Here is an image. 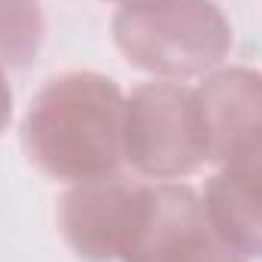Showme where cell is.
Returning <instances> with one entry per match:
<instances>
[{"mask_svg":"<svg viewBox=\"0 0 262 262\" xmlns=\"http://www.w3.org/2000/svg\"><path fill=\"white\" fill-rule=\"evenodd\" d=\"M137 186L122 177L79 183L61 204L67 244L89 262L119 259L131 223Z\"/></svg>","mask_w":262,"mask_h":262,"instance_id":"6","label":"cell"},{"mask_svg":"<svg viewBox=\"0 0 262 262\" xmlns=\"http://www.w3.org/2000/svg\"><path fill=\"white\" fill-rule=\"evenodd\" d=\"M122 152L134 171L152 180H177L207 162L195 92L180 82L140 85L125 101Z\"/></svg>","mask_w":262,"mask_h":262,"instance_id":"3","label":"cell"},{"mask_svg":"<svg viewBox=\"0 0 262 262\" xmlns=\"http://www.w3.org/2000/svg\"><path fill=\"white\" fill-rule=\"evenodd\" d=\"M207 162H226L247 137L262 131V73L232 67L195 89Z\"/></svg>","mask_w":262,"mask_h":262,"instance_id":"7","label":"cell"},{"mask_svg":"<svg viewBox=\"0 0 262 262\" xmlns=\"http://www.w3.org/2000/svg\"><path fill=\"white\" fill-rule=\"evenodd\" d=\"M125 3H131V0H125Z\"/></svg>","mask_w":262,"mask_h":262,"instance_id":"10","label":"cell"},{"mask_svg":"<svg viewBox=\"0 0 262 262\" xmlns=\"http://www.w3.org/2000/svg\"><path fill=\"white\" fill-rule=\"evenodd\" d=\"M204 210L226 247L262 259V131L223 162V171L207 183Z\"/></svg>","mask_w":262,"mask_h":262,"instance_id":"5","label":"cell"},{"mask_svg":"<svg viewBox=\"0 0 262 262\" xmlns=\"http://www.w3.org/2000/svg\"><path fill=\"white\" fill-rule=\"evenodd\" d=\"M9 113H12V92H9V82H6V76L0 70V131L9 122Z\"/></svg>","mask_w":262,"mask_h":262,"instance_id":"9","label":"cell"},{"mask_svg":"<svg viewBox=\"0 0 262 262\" xmlns=\"http://www.w3.org/2000/svg\"><path fill=\"white\" fill-rule=\"evenodd\" d=\"M125 98L101 73H64L31 104L25 140L34 162L73 183L113 177L122 152Z\"/></svg>","mask_w":262,"mask_h":262,"instance_id":"1","label":"cell"},{"mask_svg":"<svg viewBox=\"0 0 262 262\" xmlns=\"http://www.w3.org/2000/svg\"><path fill=\"white\" fill-rule=\"evenodd\" d=\"M113 37L131 64L159 76H198L232 49V28L210 0H131Z\"/></svg>","mask_w":262,"mask_h":262,"instance_id":"2","label":"cell"},{"mask_svg":"<svg viewBox=\"0 0 262 262\" xmlns=\"http://www.w3.org/2000/svg\"><path fill=\"white\" fill-rule=\"evenodd\" d=\"M122 262H244L210 229L204 201L180 183L137 186Z\"/></svg>","mask_w":262,"mask_h":262,"instance_id":"4","label":"cell"},{"mask_svg":"<svg viewBox=\"0 0 262 262\" xmlns=\"http://www.w3.org/2000/svg\"><path fill=\"white\" fill-rule=\"evenodd\" d=\"M43 15L37 0H0V61L28 64L40 52Z\"/></svg>","mask_w":262,"mask_h":262,"instance_id":"8","label":"cell"}]
</instances>
